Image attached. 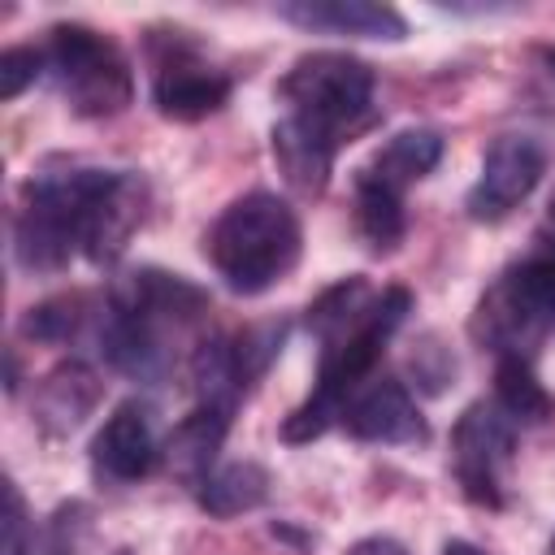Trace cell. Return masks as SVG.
Here are the masks:
<instances>
[{"label":"cell","instance_id":"cell-1","mask_svg":"<svg viewBox=\"0 0 555 555\" xmlns=\"http://www.w3.org/2000/svg\"><path fill=\"white\" fill-rule=\"evenodd\" d=\"M204 256L238 295H260L299 260V221L286 199L251 191L234 199L204 238Z\"/></svg>","mask_w":555,"mask_h":555},{"label":"cell","instance_id":"cell-2","mask_svg":"<svg viewBox=\"0 0 555 555\" xmlns=\"http://www.w3.org/2000/svg\"><path fill=\"white\" fill-rule=\"evenodd\" d=\"M551 330H555V243L538 247L529 260L507 269L486 291L473 317V334L486 347L520 360H529V351Z\"/></svg>","mask_w":555,"mask_h":555},{"label":"cell","instance_id":"cell-3","mask_svg":"<svg viewBox=\"0 0 555 555\" xmlns=\"http://www.w3.org/2000/svg\"><path fill=\"white\" fill-rule=\"evenodd\" d=\"M278 91L295 117H308L338 139L343 126H356L369 113L373 69L347 52H308L286 69Z\"/></svg>","mask_w":555,"mask_h":555},{"label":"cell","instance_id":"cell-4","mask_svg":"<svg viewBox=\"0 0 555 555\" xmlns=\"http://www.w3.org/2000/svg\"><path fill=\"white\" fill-rule=\"evenodd\" d=\"M48 65L61 74L65 100L78 117H113L134 100L126 61L87 26H56L48 43Z\"/></svg>","mask_w":555,"mask_h":555},{"label":"cell","instance_id":"cell-5","mask_svg":"<svg viewBox=\"0 0 555 555\" xmlns=\"http://www.w3.org/2000/svg\"><path fill=\"white\" fill-rule=\"evenodd\" d=\"M512 460V421L494 403H473L451 434V464L455 481L473 503L499 507L503 503V468Z\"/></svg>","mask_w":555,"mask_h":555},{"label":"cell","instance_id":"cell-6","mask_svg":"<svg viewBox=\"0 0 555 555\" xmlns=\"http://www.w3.org/2000/svg\"><path fill=\"white\" fill-rule=\"evenodd\" d=\"M542 173H546V156L533 139H525V134L494 139L481 160V178L468 191V217L473 221L507 217L520 199H529V191L542 182Z\"/></svg>","mask_w":555,"mask_h":555},{"label":"cell","instance_id":"cell-7","mask_svg":"<svg viewBox=\"0 0 555 555\" xmlns=\"http://www.w3.org/2000/svg\"><path fill=\"white\" fill-rule=\"evenodd\" d=\"M343 425L351 438H364V442H425L429 434L412 395L395 377H382L356 390L343 408Z\"/></svg>","mask_w":555,"mask_h":555},{"label":"cell","instance_id":"cell-8","mask_svg":"<svg viewBox=\"0 0 555 555\" xmlns=\"http://www.w3.org/2000/svg\"><path fill=\"white\" fill-rule=\"evenodd\" d=\"M269 147H273V165H278V173L291 191H299V195H321L325 191L330 169H334V147H338V139L330 130L291 113L273 126Z\"/></svg>","mask_w":555,"mask_h":555},{"label":"cell","instance_id":"cell-9","mask_svg":"<svg viewBox=\"0 0 555 555\" xmlns=\"http://www.w3.org/2000/svg\"><path fill=\"white\" fill-rule=\"evenodd\" d=\"M143 217V186L130 173H108V182L100 186V195L87 204L82 217V256L95 264H108L121 256L126 238L134 234Z\"/></svg>","mask_w":555,"mask_h":555},{"label":"cell","instance_id":"cell-10","mask_svg":"<svg viewBox=\"0 0 555 555\" xmlns=\"http://www.w3.org/2000/svg\"><path fill=\"white\" fill-rule=\"evenodd\" d=\"M299 30H325V35H351V39H386L399 43L408 35V22L390 4L373 0H291L278 9Z\"/></svg>","mask_w":555,"mask_h":555},{"label":"cell","instance_id":"cell-11","mask_svg":"<svg viewBox=\"0 0 555 555\" xmlns=\"http://www.w3.org/2000/svg\"><path fill=\"white\" fill-rule=\"evenodd\" d=\"M91 460H95V468L108 473L113 481H139V477H147V473L160 464V447H156L147 408L121 403V408L104 421V429L95 434Z\"/></svg>","mask_w":555,"mask_h":555},{"label":"cell","instance_id":"cell-12","mask_svg":"<svg viewBox=\"0 0 555 555\" xmlns=\"http://www.w3.org/2000/svg\"><path fill=\"white\" fill-rule=\"evenodd\" d=\"M100 395H104V382L95 377L91 364L82 360L56 364L35 390V425L43 434H69L95 412Z\"/></svg>","mask_w":555,"mask_h":555},{"label":"cell","instance_id":"cell-13","mask_svg":"<svg viewBox=\"0 0 555 555\" xmlns=\"http://www.w3.org/2000/svg\"><path fill=\"white\" fill-rule=\"evenodd\" d=\"M152 100L173 121H199V117L217 113L230 100V78H221L217 69H204L195 61H178L173 56V61H165L156 69Z\"/></svg>","mask_w":555,"mask_h":555},{"label":"cell","instance_id":"cell-14","mask_svg":"<svg viewBox=\"0 0 555 555\" xmlns=\"http://www.w3.org/2000/svg\"><path fill=\"white\" fill-rule=\"evenodd\" d=\"M204 304H208V295L199 286H191L186 278L165 273V269H139L121 282L113 308H126V312L143 317L147 325H156V321H191L204 312Z\"/></svg>","mask_w":555,"mask_h":555},{"label":"cell","instance_id":"cell-15","mask_svg":"<svg viewBox=\"0 0 555 555\" xmlns=\"http://www.w3.org/2000/svg\"><path fill=\"white\" fill-rule=\"evenodd\" d=\"M225 429H230V416H225V412H217V408H195L191 416H182V421L173 425L169 442L160 447L165 468H169L178 481H186V486H204V477H208V468H212V460H217V451H221Z\"/></svg>","mask_w":555,"mask_h":555},{"label":"cell","instance_id":"cell-16","mask_svg":"<svg viewBox=\"0 0 555 555\" xmlns=\"http://www.w3.org/2000/svg\"><path fill=\"white\" fill-rule=\"evenodd\" d=\"M191 382H195V395H199V408H217L225 416H234L243 390H247V373H243V360L234 351V343L225 338H208L195 347L191 356Z\"/></svg>","mask_w":555,"mask_h":555},{"label":"cell","instance_id":"cell-17","mask_svg":"<svg viewBox=\"0 0 555 555\" xmlns=\"http://www.w3.org/2000/svg\"><path fill=\"white\" fill-rule=\"evenodd\" d=\"M104 356L113 369L130 373V377H156L160 373V343H156V325H147L143 317L126 312V308H113L104 334Z\"/></svg>","mask_w":555,"mask_h":555},{"label":"cell","instance_id":"cell-18","mask_svg":"<svg viewBox=\"0 0 555 555\" xmlns=\"http://www.w3.org/2000/svg\"><path fill=\"white\" fill-rule=\"evenodd\" d=\"M438 160H442V134H438V130L416 126V130H399V134L377 152V160L369 165V173H373L377 182H386V186L403 191L408 182L425 178Z\"/></svg>","mask_w":555,"mask_h":555},{"label":"cell","instance_id":"cell-19","mask_svg":"<svg viewBox=\"0 0 555 555\" xmlns=\"http://www.w3.org/2000/svg\"><path fill=\"white\" fill-rule=\"evenodd\" d=\"M264 494H269V473L260 464H251V460H238V464H225V468H217V473L204 477L199 507L208 516L230 520V516H243V512L260 507Z\"/></svg>","mask_w":555,"mask_h":555},{"label":"cell","instance_id":"cell-20","mask_svg":"<svg viewBox=\"0 0 555 555\" xmlns=\"http://www.w3.org/2000/svg\"><path fill=\"white\" fill-rule=\"evenodd\" d=\"M494 408H499L507 421L542 425V421H551L555 399H551L546 386L533 377L529 360H520V356H499V369H494Z\"/></svg>","mask_w":555,"mask_h":555},{"label":"cell","instance_id":"cell-21","mask_svg":"<svg viewBox=\"0 0 555 555\" xmlns=\"http://www.w3.org/2000/svg\"><path fill=\"white\" fill-rule=\"evenodd\" d=\"M356 230L373 251H390L403 238V204L399 191L377 182L369 169L356 178Z\"/></svg>","mask_w":555,"mask_h":555},{"label":"cell","instance_id":"cell-22","mask_svg":"<svg viewBox=\"0 0 555 555\" xmlns=\"http://www.w3.org/2000/svg\"><path fill=\"white\" fill-rule=\"evenodd\" d=\"M373 304V291L364 278H343L338 286H330L312 308H308V330L317 338H330L338 330H347L364 308Z\"/></svg>","mask_w":555,"mask_h":555},{"label":"cell","instance_id":"cell-23","mask_svg":"<svg viewBox=\"0 0 555 555\" xmlns=\"http://www.w3.org/2000/svg\"><path fill=\"white\" fill-rule=\"evenodd\" d=\"M74 330H78V299H48V304L30 308L22 321V334L43 338V343H61Z\"/></svg>","mask_w":555,"mask_h":555},{"label":"cell","instance_id":"cell-24","mask_svg":"<svg viewBox=\"0 0 555 555\" xmlns=\"http://www.w3.org/2000/svg\"><path fill=\"white\" fill-rule=\"evenodd\" d=\"M43 52H35V48H9L4 56H0V100H17L39 74H43Z\"/></svg>","mask_w":555,"mask_h":555},{"label":"cell","instance_id":"cell-25","mask_svg":"<svg viewBox=\"0 0 555 555\" xmlns=\"http://www.w3.org/2000/svg\"><path fill=\"white\" fill-rule=\"evenodd\" d=\"M0 555H30V525H26V503L17 494V486H4V542Z\"/></svg>","mask_w":555,"mask_h":555},{"label":"cell","instance_id":"cell-26","mask_svg":"<svg viewBox=\"0 0 555 555\" xmlns=\"http://www.w3.org/2000/svg\"><path fill=\"white\" fill-rule=\"evenodd\" d=\"M347 555H403V546L390 542V538H364V542H356Z\"/></svg>","mask_w":555,"mask_h":555},{"label":"cell","instance_id":"cell-27","mask_svg":"<svg viewBox=\"0 0 555 555\" xmlns=\"http://www.w3.org/2000/svg\"><path fill=\"white\" fill-rule=\"evenodd\" d=\"M442 555H486V551H477L473 542H447V551Z\"/></svg>","mask_w":555,"mask_h":555},{"label":"cell","instance_id":"cell-28","mask_svg":"<svg viewBox=\"0 0 555 555\" xmlns=\"http://www.w3.org/2000/svg\"><path fill=\"white\" fill-rule=\"evenodd\" d=\"M542 61L551 65V74H555V48H542Z\"/></svg>","mask_w":555,"mask_h":555},{"label":"cell","instance_id":"cell-29","mask_svg":"<svg viewBox=\"0 0 555 555\" xmlns=\"http://www.w3.org/2000/svg\"><path fill=\"white\" fill-rule=\"evenodd\" d=\"M546 555H555V538H551V546H546Z\"/></svg>","mask_w":555,"mask_h":555},{"label":"cell","instance_id":"cell-30","mask_svg":"<svg viewBox=\"0 0 555 555\" xmlns=\"http://www.w3.org/2000/svg\"><path fill=\"white\" fill-rule=\"evenodd\" d=\"M551 221H555V199H551Z\"/></svg>","mask_w":555,"mask_h":555}]
</instances>
